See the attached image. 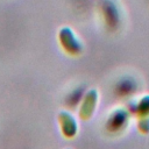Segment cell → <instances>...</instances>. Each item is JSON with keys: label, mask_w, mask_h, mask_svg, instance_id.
Instances as JSON below:
<instances>
[{"label": "cell", "mask_w": 149, "mask_h": 149, "mask_svg": "<svg viewBox=\"0 0 149 149\" xmlns=\"http://www.w3.org/2000/svg\"><path fill=\"white\" fill-rule=\"evenodd\" d=\"M137 129L141 134H149V118H141L137 121Z\"/></svg>", "instance_id": "8992f818"}, {"label": "cell", "mask_w": 149, "mask_h": 149, "mask_svg": "<svg viewBox=\"0 0 149 149\" xmlns=\"http://www.w3.org/2000/svg\"><path fill=\"white\" fill-rule=\"evenodd\" d=\"M98 104V91L95 88H91L90 91H87V93L85 94L81 105H80V109H79V116L81 120H88L97 107Z\"/></svg>", "instance_id": "7a4b0ae2"}, {"label": "cell", "mask_w": 149, "mask_h": 149, "mask_svg": "<svg viewBox=\"0 0 149 149\" xmlns=\"http://www.w3.org/2000/svg\"><path fill=\"white\" fill-rule=\"evenodd\" d=\"M133 112L139 119L149 118V94H144L137 99L134 104Z\"/></svg>", "instance_id": "5b68a950"}, {"label": "cell", "mask_w": 149, "mask_h": 149, "mask_svg": "<svg viewBox=\"0 0 149 149\" xmlns=\"http://www.w3.org/2000/svg\"><path fill=\"white\" fill-rule=\"evenodd\" d=\"M58 42L63 50L71 55L77 56L83 51V44L70 27H62L58 31Z\"/></svg>", "instance_id": "6da1fadb"}, {"label": "cell", "mask_w": 149, "mask_h": 149, "mask_svg": "<svg viewBox=\"0 0 149 149\" xmlns=\"http://www.w3.org/2000/svg\"><path fill=\"white\" fill-rule=\"evenodd\" d=\"M108 121V125L113 130H122L125 129V127H127L129 122V112L127 109L119 108L114 111Z\"/></svg>", "instance_id": "277c9868"}, {"label": "cell", "mask_w": 149, "mask_h": 149, "mask_svg": "<svg viewBox=\"0 0 149 149\" xmlns=\"http://www.w3.org/2000/svg\"><path fill=\"white\" fill-rule=\"evenodd\" d=\"M58 121L61 125L62 134L65 137H73L77 134V122L73 116L68 112H61L58 114Z\"/></svg>", "instance_id": "3957f363"}]
</instances>
